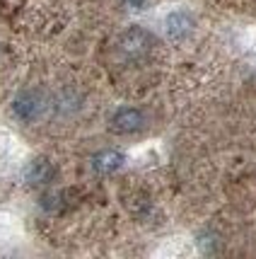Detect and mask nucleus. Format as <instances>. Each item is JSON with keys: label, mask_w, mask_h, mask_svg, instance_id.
I'll return each mask as SVG.
<instances>
[{"label": "nucleus", "mask_w": 256, "mask_h": 259, "mask_svg": "<svg viewBox=\"0 0 256 259\" xmlns=\"http://www.w3.org/2000/svg\"><path fill=\"white\" fill-rule=\"evenodd\" d=\"M145 126V116L140 109L135 107H121L119 112L112 116V131L114 134H135Z\"/></svg>", "instance_id": "nucleus-1"}, {"label": "nucleus", "mask_w": 256, "mask_h": 259, "mask_svg": "<svg viewBox=\"0 0 256 259\" xmlns=\"http://www.w3.org/2000/svg\"><path fill=\"white\" fill-rule=\"evenodd\" d=\"M150 46H152V36L145 29H140V27H133V29H128L121 36V51L131 58L145 56L150 51Z\"/></svg>", "instance_id": "nucleus-2"}, {"label": "nucleus", "mask_w": 256, "mask_h": 259, "mask_svg": "<svg viewBox=\"0 0 256 259\" xmlns=\"http://www.w3.org/2000/svg\"><path fill=\"white\" fill-rule=\"evenodd\" d=\"M44 109V102L36 92H22L17 100L12 102V112L20 121H34Z\"/></svg>", "instance_id": "nucleus-3"}, {"label": "nucleus", "mask_w": 256, "mask_h": 259, "mask_svg": "<svg viewBox=\"0 0 256 259\" xmlns=\"http://www.w3.org/2000/svg\"><path fill=\"white\" fill-rule=\"evenodd\" d=\"M54 177H56V167L44 158L29 162L27 169H24V180L29 182L32 187H46V184H51Z\"/></svg>", "instance_id": "nucleus-4"}, {"label": "nucleus", "mask_w": 256, "mask_h": 259, "mask_svg": "<svg viewBox=\"0 0 256 259\" xmlns=\"http://www.w3.org/2000/svg\"><path fill=\"white\" fill-rule=\"evenodd\" d=\"M123 162H126V158H123V153H119V150H99L92 158V169L97 175H112V172L123 167Z\"/></svg>", "instance_id": "nucleus-5"}, {"label": "nucleus", "mask_w": 256, "mask_h": 259, "mask_svg": "<svg viewBox=\"0 0 256 259\" xmlns=\"http://www.w3.org/2000/svg\"><path fill=\"white\" fill-rule=\"evenodd\" d=\"M191 29H193V17L189 12L177 10L167 15V32L172 39H184L186 34H191Z\"/></svg>", "instance_id": "nucleus-6"}, {"label": "nucleus", "mask_w": 256, "mask_h": 259, "mask_svg": "<svg viewBox=\"0 0 256 259\" xmlns=\"http://www.w3.org/2000/svg\"><path fill=\"white\" fill-rule=\"evenodd\" d=\"M61 194H46L44 199H41V206H44L46 211H56L58 206H61Z\"/></svg>", "instance_id": "nucleus-7"}, {"label": "nucleus", "mask_w": 256, "mask_h": 259, "mask_svg": "<svg viewBox=\"0 0 256 259\" xmlns=\"http://www.w3.org/2000/svg\"><path fill=\"white\" fill-rule=\"evenodd\" d=\"M123 3H126L128 8H133V10H140L145 5V0H123Z\"/></svg>", "instance_id": "nucleus-8"}]
</instances>
